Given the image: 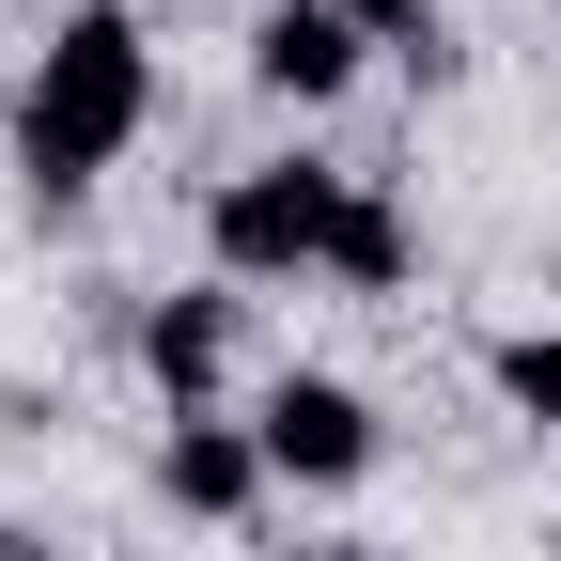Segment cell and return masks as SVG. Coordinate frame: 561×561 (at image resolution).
I'll return each mask as SVG.
<instances>
[{
	"instance_id": "obj_1",
	"label": "cell",
	"mask_w": 561,
	"mask_h": 561,
	"mask_svg": "<svg viewBox=\"0 0 561 561\" xmlns=\"http://www.w3.org/2000/svg\"><path fill=\"white\" fill-rule=\"evenodd\" d=\"M140 125H157V47H140L125 0H79V16L32 47V79H16V187L79 203Z\"/></svg>"
},
{
	"instance_id": "obj_2",
	"label": "cell",
	"mask_w": 561,
	"mask_h": 561,
	"mask_svg": "<svg viewBox=\"0 0 561 561\" xmlns=\"http://www.w3.org/2000/svg\"><path fill=\"white\" fill-rule=\"evenodd\" d=\"M343 203H359V172L328 157H265V172H219V203H203V250H219V280H312Z\"/></svg>"
},
{
	"instance_id": "obj_3",
	"label": "cell",
	"mask_w": 561,
	"mask_h": 561,
	"mask_svg": "<svg viewBox=\"0 0 561 561\" xmlns=\"http://www.w3.org/2000/svg\"><path fill=\"white\" fill-rule=\"evenodd\" d=\"M250 437H265V483H312V500H343V483H375V405L343 390V375H265Z\"/></svg>"
},
{
	"instance_id": "obj_4",
	"label": "cell",
	"mask_w": 561,
	"mask_h": 561,
	"mask_svg": "<svg viewBox=\"0 0 561 561\" xmlns=\"http://www.w3.org/2000/svg\"><path fill=\"white\" fill-rule=\"evenodd\" d=\"M157 500L203 515V530H234V515L265 500V437H250V421H219V405H172V437H157Z\"/></svg>"
},
{
	"instance_id": "obj_5",
	"label": "cell",
	"mask_w": 561,
	"mask_h": 561,
	"mask_svg": "<svg viewBox=\"0 0 561 561\" xmlns=\"http://www.w3.org/2000/svg\"><path fill=\"white\" fill-rule=\"evenodd\" d=\"M359 16H343V0H265V16H250V79L280 94V110H328L343 79H359Z\"/></svg>"
},
{
	"instance_id": "obj_6",
	"label": "cell",
	"mask_w": 561,
	"mask_h": 561,
	"mask_svg": "<svg viewBox=\"0 0 561 561\" xmlns=\"http://www.w3.org/2000/svg\"><path fill=\"white\" fill-rule=\"evenodd\" d=\"M140 375H157L172 405H219V375H234V280H187V297L140 312Z\"/></svg>"
},
{
	"instance_id": "obj_7",
	"label": "cell",
	"mask_w": 561,
	"mask_h": 561,
	"mask_svg": "<svg viewBox=\"0 0 561 561\" xmlns=\"http://www.w3.org/2000/svg\"><path fill=\"white\" fill-rule=\"evenodd\" d=\"M405 265H421V234H405V203H390V187H359V203H343V234H328V280H359V297H390Z\"/></svg>"
},
{
	"instance_id": "obj_8",
	"label": "cell",
	"mask_w": 561,
	"mask_h": 561,
	"mask_svg": "<svg viewBox=\"0 0 561 561\" xmlns=\"http://www.w3.org/2000/svg\"><path fill=\"white\" fill-rule=\"evenodd\" d=\"M483 375H500V405H515V421H546V437H561V328H515Z\"/></svg>"
},
{
	"instance_id": "obj_9",
	"label": "cell",
	"mask_w": 561,
	"mask_h": 561,
	"mask_svg": "<svg viewBox=\"0 0 561 561\" xmlns=\"http://www.w3.org/2000/svg\"><path fill=\"white\" fill-rule=\"evenodd\" d=\"M343 16H359V47L421 62V79H453V47H437V0H343Z\"/></svg>"
},
{
	"instance_id": "obj_10",
	"label": "cell",
	"mask_w": 561,
	"mask_h": 561,
	"mask_svg": "<svg viewBox=\"0 0 561 561\" xmlns=\"http://www.w3.org/2000/svg\"><path fill=\"white\" fill-rule=\"evenodd\" d=\"M0 561H62V546H47V530H32V515H0Z\"/></svg>"
},
{
	"instance_id": "obj_11",
	"label": "cell",
	"mask_w": 561,
	"mask_h": 561,
	"mask_svg": "<svg viewBox=\"0 0 561 561\" xmlns=\"http://www.w3.org/2000/svg\"><path fill=\"white\" fill-rule=\"evenodd\" d=\"M297 561H390V546H297Z\"/></svg>"
}]
</instances>
